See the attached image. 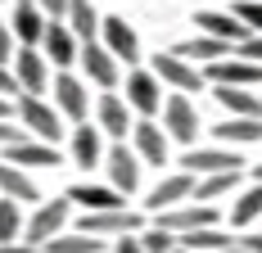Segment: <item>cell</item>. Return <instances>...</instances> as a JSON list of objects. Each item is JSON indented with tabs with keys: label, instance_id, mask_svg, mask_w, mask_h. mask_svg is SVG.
<instances>
[{
	"label": "cell",
	"instance_id": "cell-1",
	"mask_svg": "<svg viewBox=\"0 0 262 253\" xmlns=\"http://www.w3.org/2000/svg\"><path fill=\"white\" fill-rule=\"evenodd\" d=\"M18 118H23L27 136H41L46 145H59V136H63V118H59L54 104H46L41 95H23V91H18Z\"/></svg>",
	"mask_w": 262,
	"mask_h": 253
},
{
	"label": "cell",
	"instance_id": "cell-2",
	"mask_svg": "<svg viewBox=\"0 0 262 253\" xmlns=\"http://www.w3.org/2000/svg\"><path fill=\"white\" fill-rule=\"evenodd\" d=\"M163 131H167L172 140H181V145H194V136H199V113H194V104L185 100V91L163 100Z\"/></svg>",
	"mask_w": 262,
	"mask_h": 253
},
{
	"label": "cell",
	"instance_id": "cell-3",
	"mask_svg": "<svg viewBox=\"0 0 262 253\" xmlns=\"http://www.w3.org/2000/svg\"><path fill=\"white\" fill-rule=\"evenodd\" d=\"M145 217L131 213L127 203L122 208H100V213H86L81 217V235H127V230H140Z\"/></svg>",
	"mask_w": 262,
	"mask_h": 253
},
{
	"label": "cell",
	"instance_id": "cell-4",
	"mask_svg": "<svg viewBox=\"0 0 262 253\" xmlns=\"http://www.w3.org/2000/svg\"><path fill=\"white\" fill-rule=\"evenodd\" d=\"M212 222H217V208H212V203H172V208H158V222H154V226L181 235V230L212 226Z\"/></svg>",
	"mask_w": 262,
	"mask_h": 253
},
{
	"label": "cell",
	"instance_id": "cell-5",
	"mask_svg": "<svg viewBox=\"0 0 262 253\" xmlns=\"http://www.w3.org/2000/svg\"><path fill=\"white\" fill-rule=\"evenodd\" d=\"M204 81H212V86H258L262 81V64H249V59H212L208 73H204Z\"/></svg>",
	"mask_w": 262,
	"mask_h": 253
},
{
	"label": "cell",
	"instance_id": "cell-6",
	"mask_svg": "<svg viewBox=\"0 0 262 253\" xmlns=\"http://www.w3.org/2000/svg\"><path fill=\"white\" fill-rule=\"evenodd\" d=\"M127 109H136L140 118H154L163 109V86L154 73H131L127 77Z\"/></svg>",
	"mask_w": 262,
	"mask_h": 253
},
{
	"label": "cell",
	"instance_id": "cell-7",
	"mask_svg": "<svg viewBox=\"0 0 262 253\" xmlns=\"http://www.w3.org/2000/svg\"><path fill=\"white\" fill-rule=\"evenodd\" d=\"M154 77L167 81V86H177V91H199V86H204V73H199L190 59H181V54H158L154 59Z\"/></svg>",
	"mask_w": 262,
	"mask_h": 253
},
{
	"label": "cell",
	"instance_id": "cell-8",
	"mask_svg": "<svg viewBox=\"0 0 262 253\" xmlns=\"http://www.w3.org/2000/svg\"><path fill=\"white\" fill-rule=\"evenodd\" d=\"M131 140H136V158H145L149 167H163L167 163V131L149 118H140V122L131 126Z\"/></svg>",
	"mask_w": 262,
	"mask_h": 253
},
{
	"label": "cell",
	"instance_id": "cell-9",
	"mask_svg": "<svg viewBox=\"0 0 262 253\" xmlns=\"http://www.w3.org/2000/svg\"><path fill=\"white\" fill-rule=\"evenodd\" d=\"M14 81H18L23 95H41L46 81H50V64H46V54H36L32 46H23V50H18V64H14Z\"/></svg>",
	"mask_w": 262,
	"mask_h": 253
},
{
	"label": "cell",
	"instance_id": "cell-10",
	"mask_svg": "<svg viewBox=\"0 0 262 253\" xmlns=\"http://www.w3.org/2000/svg\"><path fill=\"white\" fill-rule=\"evenodd\" d=\"M63 222H68V203H63V199L41 203V208L32 213V222L23 226V235H27L23 244H46L50 235H59V226H63Z\"/></svg>",
	"mask_w": 262,
	"mask_h": 253
},
{
	"label": "cell",
	"instance_id": "cell-11",
	"mask_svg": "<svg viewBox=\"0 0 262 253\" xmlns=\"http://www.w3.org/2000/svg\"><path fill=\"white\" fill-rule=\"evenodd\" d=\"M100 36H104V50L113 59H127V64L140 59V41H136L127 18H100Z\"/></svg>",
	"mask_w": 262,
	"mask_h": 253
},
{
	"label": "cell",
	"instance_id": "cell-12",
	"mask_svg": "<svg viewBox=\"0 0 262 253\" xmlns=\"http://www.w3.org/2000/svg\"><path fill=\"white\" fill-rule=\"evenodd\" d=\"M77 59H81V68H86V77H91L95 86H104V91H113V86H118V59H113L104 46L86 41V46L77 50Z\"/></svg>",
	"mask_w": 262,
	"mask_h": 253
},
{
	"label": "cell",
	"instance_id": "cell-13",
	"mask_svg": "<svg viewBox=\"0 0 262 253\" xmlns=\"http://www.w3.org/2000/svg\"><path fill=\"white\" fill-rule=\"evenodd\" d=\"M54 109H59V118H73V122L86 118L91 100H86V86H81L77 77H68V73L54 77Z\"/></svg>",
	"mask_w": 262,
	"mask_h": 253
},
{
	"label": "cell",
	"instance_id": "cell-14",
	"mask_svg": "<svg viewBox=\"0 0 262 253\" xmlns=\"http://www.w3.org/2000/svg\"><path fill=\"white\" fill-rule=\"evenodd\" d=\"M41 46H46V59H54V68L77 64V36L59 23V18H54V23H46V32H41Z\"/></svg>",
	"mask_w": 262,
	"mask_h": 253
},
{
	"label": "cell",
	"instance_id": "cell-15",
	"mask_svg": "<svg viewBox=\"0 0 262 253\" xmlns=\"http://www.w3.org/2000/svg\"><path fill=\"white\" fill-rule=\"evenodd\" d=\"M108 181H113L118 195H131V190L140 185V167H136V154H131L127 145H113V150H108Z\"/></svg>",
	"mask_w": 262,
	"mask_h": 253
},
{
	"label": "cell",
	"instance_id": "cell-16",
	"mask_svg": "<svg viewBox=\"0 0 262 253\" xmlns=\"http://www.w3.org/2000/svg\"><path fill=\"white\" fill-rule=\"evenodd\" d=\"M5 163H14V167H59V150L36 145V140H18V145H5Z\"/></svg>",
	"mask_w": 262,
	"mask_h": 253
},
{
	"label": "cell",
	"instance_id": "cell-17",
	"mask_svg": "<svg viewBox=\"0 0 262 253\" xmlns=\"http://www.w3.org/2000/svg\"><path fill=\"white\" fill-rule=\"evenodd\" d=\"M181 167L208 177V172H235V167H244V163H239V154H231V150H190L181 158Z\"/></svg>",
	"mask_w": 262,
	"mask_h": 253
},
{
	"label": "cell",
	"instance_id": "cell-18",
	"mask_svg": "<svg viewBox=\"0 0 262 253\" xmlns=\"http://www.w3.org/2000/svg\"><path fill=\"white\" fill-rule=\"evenodd\" d=\"M194 23H199V32H204V36H217V41H231V46H239V41L249 36V27L239 23L235 14H217V9H204V14L194 18Z\"/></svg>",
	"mask_w": 262,
	"mask_h": 253
},
{
	"label": "cell",
	"instance_id": "cell-19",
	"mask_svg": "<svg viewBox=\"0 0 262 253\" xmlns=\"http://www.w3.org/2000/svg\"><path fill=\"white\" fill-rule=\"evenodd\" d=\"M9 32H14L23 46H36V41H41V32H46V14H41L36 5L18 0V9H14V18H9Z\"/></svg>",
	"mask_w": 262,
	"mask_h": 253
},
{
	"label": "cell",
	"instance_id": "cell-20",
	"mask_svg": "<svg viewBox=\"0 0 262 253\" xmlns=\"http://www.w3.org/2000/svg\"><path fill=\"white\" fill-rule=\"evenodd\" d=\"M68 203H86V213H100V208H122L127 199H122L113 185H91V181H86V185H73V190H68Z\"/></svg>",
	"mask_w": 262,
	"mask_h": 253
},
{
	"label": "cell",
	"instance_id": "cell-21",
	"mask_svg": "<svg viewBox=\"0 0 262 253\" xmlns=\"http://www.w3.org/2000/svg\"><path fill=\"white\" fill-rule=\"evenodd\" d=\"M212 136L226 145H253V140H262V118H226L212 126Z\"/></svg>",
	"mask_w": 262,
	"mask_h": 253
},
{
	"label": "cell",
	"instance_id": "cell-22",
	"mask_svg": "<svg viewBox=\"0 0 262 253\" xmlns=\"http://www.w3.org/2000/svg\"><path fill=\"white\" fill-rule=\"evenodd\" d=\"M190 185H194V172H177V177H167V181H158V190L149 195V208H172V203H181L190 199Z\"/></svg>",
	"mask_w": 262,
	"mask_h": 253
},
{
	"label": "cell",
	"instance_id": "cell-23",
	"mask_svg": "<svg viewBox=\"0 0 262 253\" xmlns=\"http://www.w3.org/2000/svg\"><path fill=\"white\" fill-rule=\"evenodd\" d=\"M63 18H68V32H73V36H81V41H95V32H100V14L91 9V0H68Z\"/></svg>",
	"mask_w": 262,
	"mask_h": 253
},
{
	"label": "cell",
	"instance_id": "cell-24",
	"mask_svg": "<svg viewBox=\"0 0 262 253\" xmlns=\"http://www.w3.org/2000/svg\"><path fill=\"white\" fill-rule=\"evenodd\" d=\"M212 95L231 109V118H262V100L244 95V86H212Z\"/></svg>",
	"mask_w": 262,
	"mask_h": 253
},
{
	"label": "cell",
	"instance_id": "cell-25",
	"mask_svg": "<svg viewBox=\"0 0 262 253\" xmlns=\"http://www.w3.org/2000/svg\"><path fill=\"white\" fill-rule=\"evenodd\" d=\"M244 167H235V172H208L204 181H194L190 185V195H194V203H212V199H222L226 190H235V181Z\"/></svg>",
	"mask_w": 262,
	"mask_h": 253
},
{
	"label": "cell",
	"instance_id": "cell-26",
	"mask_svg": "<svg viewBox=\"0 0 262 253\" xmlns=\"http://www.w3.org/2000/svg\"><path fill=\"white\" fill-rule=\"evenodd\" d=\"M177 244L181 249H190V253H204V249H226V244H235L231 235H222V230H212V226H194V230H181L177 235Z\"/></svg>",
	"mask_w": 262,
	"mask_h": 253
},
{
	"label": "cell",
	"instance_id": "cell-27",
	"mask_svg": "<svg viewBox=\"0 0 262 253\" xmlns=\"http://www.w3.org/2000/svg\"><path fill=\"white\" fill-rule=\"evenodd\" d=\"M235 50L231 41H217V36H194V41H185V46H177L172 54H181V59H226V54Z\"/></svg>",
	"mask_w": 262,
	"mask_h": 253
},
{
	"label": "cell",
	"instance_id": "cell-28",
	"mask_svg": "<svg viewBox=\"0 0 262 253\" xmlns=\"http://www.w3.org/2000/svg\"><path fill=\"white\" fill-rule=\"evenodd\" d=\"M0 190L9 195V199L18 203H36V185L23 177V167H14V163H0Z\"/></svg>",
	"mask_w": 262,
	"mask_h": 253
},
{
	"label": "cell",
	"instance_id": "cell-29",
	"mask_svg": "<svg viewBox=\"0 0 262 253\" xmlns=\"http://www.w3.org/2000/svg\"><path fill=\"white\" fill-rule=\"evenodd\" d=\"M73 158H77V167H95L100 163V131L95 126L77 122V131H73Z\"/></svg>",
	"mask_w": 262,
	"mask_h": 253
},
{
	"label": "cell",
	"instance_id": "cell-30",
	"mask_svg": "<svg viewBox=\"0 0 262 253\" xmlns=\"http://www.w3.org/2000/svg\"><path fill=\"white\" fill-rule=\"evenodd\" d=\"M41 249H50V253H104V240L100 235H50Z\"/></svg>",
	"mask_w": 262,
	"mask_h": 253
},
{
	"label": "cell",
	"instance_id": "cell-31",
	"mask_svg": "<svg viewBox=\"0 0 262 253\" xmlns=\"http://www.w3.org/2000/svg\"><path fill=\"white\" fill-rule=\"evenodd\" d=\"M100 126H104L108 136H127V131H131L127 104L118 100V95H104V100H100Z\"/></svg>",
	"mask_w": 262,
	"mask_h": 253
},
{
	"label": "cell",
	"instance_id": "cell-32",
	"mask_svg": "<svg viewBox=\"0 0 262 253\" xmlns=\"http://www.w3.org/2000/svg\"><path fill=\"white\" fill-rule=\"evenodd\" d=\"M23 235V213H18V199H0V244H14Z\"/></svg>",
	"mask_w": 262,
	"mask_h": 253
},
{
	"label": "cell",
	"instance_id": "cell-33",
	"mask_svg": "<svg viewBox=\"0 0 262 253\" xmlns=\"http://www.w3.org/2000/svg\"><path fill=\"white\" fill-rule=\"evenodd\" d=\"M253 217H262V181L249 190V195H239L235 208H231V222H235V226H249Z\"/></svg>",
	"mask_w": 262,
	"mask_h": 253
},
{
	"label": "cell",
	"instance_id": "cell-34",
	"mask_svg": "<svg viewBox=\"0 0 262 253\" xmlns=\"http://www.w3.org/2000/svg\"><path fill=\"white\" fill-rule=\"evenodd\" d=\"M136 240H140V249H145V253H172V244H177V235L163 230V226H149L145 235H136Z\"/></svg>",
	"mask_w": 262,
	"mask_h": 253
},
{
	"label": "cell",
	"instance_id": "cell-35",
	"mask_svg": "<svg viewBox=\"0 0 262 253\" xmlns=\"http://www.w3.org/2000/svg\"><path fill=\"white\" fill-rule=\"evenodd\" d=\"M235 18H239L244 27L262 32V0H244V5H235Z\"/></svg>",
	"mask_w": 262,
	"mask_h": 253
},
{
	"label": "cell",
	"instance_id": "cell-36",
	"mask_svg": "<svg viewBox=\"0 0 262 253\" xmlns=\"http://www.w3.org/2000/svg\"><path fill=\"white\" fill-rule=\"evenodd\" d=\"M235 50H239V59H249V64H262V32H258V36H244Z\"/></svg>",
	"mask_w": 262,
	"mask_h": 253
},
{
	"label": "cell",
	"instance_id": "cell-37",
	"mask_svg": "<svg viewBox=\"0 0 262 253\" xmlns=\"http://www.w3.org/2000/svg\"><path fill=\"white\" fill-rule=\"evenodd\" d=\"M18 140H27V131H18L9 118H0V145H18Z\"/></svg>",
	"mask_w": 262,
	"mask_h": 253
},
{
	"label": "cell",
	"instance_id": "cell-38",
	"mask_svg": "<svg viewBox=\"0 0 262 253\" xmlns=\"http://www.w3.org/2000/svg\"><path fill=\"white\" fill-rule=\"evenodd\" d=\"M14 59V32H9V23L0 18V64H9Z\"/></svg>",
	"mask_w": 262,
	"mask_h": 253
},
{
	"label": "cell",
	"instance_id": "cell-39",
	"mask_svg": "<svg viewBox=\"0 0 262 253\" xmlns=\"http://www.w3.org/2000/svg\"><path fill=\"white\" fill-rule=\"evenodd\" d=\"M36 9H41L46 18H63V9H68V0H36Z\"/></svg>",
	"mask_w": 262,
	"mask_h": 253
},
{
	"label": "cell",
	"instance_id": "cell-40",
	"mask_svg": "<svg viewBox=\"0 0 262 253\" xmlns=\"http://www.w3.org/2000/svg\"><path fill=\"white\" fill-rule=\"evenodd\" d=\"M113 253H145V249H140V240H136V230H127V235H122V240L113 244Z\"/></svg>",
	"mask_w": 262,
	"mask_h": 253
},
{
	"label": "cell",
	"instance_id": "cell-41",
	"mask_svg": "<svg viewBox=\"0 0 262 253\" xmlns=\"http://www.w3.org/2000/svg\"><path fill=\"white\" fill-rule=\"evenodd\" d=\"M14 91H18V81H14V73L0 64V95H14Z\"/></svg>",
	"mask_w": 262,
	"mask_h": 253
},
{
	"label": "cell",
	"instance_id": "cell-42",
	"mask_svg": "<svg viewBox=\"0 0 262 253\" xmlns=\"http://www.w3.org/2000/svg\"><path fill=\"white\" fill-rule=\"evenodd\" d=\"M0 253H36V244H18L14 240V244H0Z\"/></svg>",
	"mask_w": 262,
	"mask_h": 253
},
{
	"label": "cell",
	"instance_id": "cell-43",
	"mask_svg": "<svg viewBox=\"0 0 262 253\" xmlns=\"http://www.w3.org/2000/svg\"><path fill=\"white\" fill-rule=\"evenodd\" d=\"M239 244H244V249H253V253H262V235H244Z\"/></svg>",
	"mask_w": 262,
	"mask_h": 253
},
{
	"label": "cell",
	"instance_id": "cell-44",
	"mask_svg": "<svg viewBox=\"0 0 262 253\" xmlns=\"http://www.w3.org/2000/svg\"><path fill=\"white\" fill-rule=\"evenodd\" d=\"M217 253H253V249H244V244L235 240V244H226V249H217Z\"/></svg>",
	"mask_w": 262,
	"mask_h": 253
},
{
	"label": "cell",
	"instance_id": "cell-45",
	"mask_svg": "<svg viewBox=\"0 0 262 253\" xmlns=\"http://www.w3.org/2000/svg\"><path fill=\"white\" fill-rule=\"evenodd\" d=\"M9 113H14V104H9L5 95H0V118H9Z\"/></svg>",
	"mask_w": 262,
	"mask_h": 253
},
{
	"label": "cell",
	"instance_id": "cell-46",
	"mask_svg": "<svg viewBox=\"0 0 262 253\" xmlns=\"http://www.w3.org/2000/svg\"><path fill=\"white\" fill-rule=\"evenodd\" d=\"M172 253H190V249H181V244H172Z\"/></svg>",
	"mask_w": 262,
	"mask_h": 253
},
{
	"label": "cell",
	"instance_id": "cell-47",
	"mask_svg": "<svg viewBox=\"0 0 262 253\" xmlns=\"http://www.w3.org/2000/svg\"><path fill=\"white\" fill-rule=\"evenodd\" d=\"M253 181H262V167H253Z\"/></svg>",
	"mask_w": 262,
	"mask_h": 253
}]
</instances>
